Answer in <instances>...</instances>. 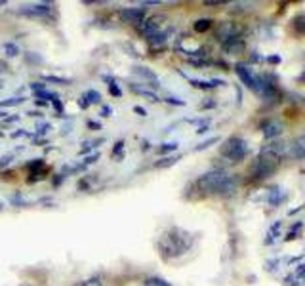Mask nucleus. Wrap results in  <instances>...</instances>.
<instances>
[{
	"label": "nucleus",
	"instance_id": "24",
	"mask_svg": "<svg viewBox=\"0 0 305 286\" xmlns=\"http://www.w3.org/2000/svg\"><path fill=\"white\" fill-rule=\"evenodd\" d=\"M280 199H282V191L280 189H273L269 193V202H271V204H278Z\"/></svg>",
	"mask_w": 305,
	"mask_h": 286
},
{
	"label": "nucleus",
	"instance_id": "14",
	"mask_svg": "<svg viewBox=\"0 0 305 286\" xmlns=\"http://www.w3.org/2000/svg\"><path fill=\"white\" fill-rule=\"evenodd\" d=\"M166 38H168V35H166V33H162V31H159V33H155V35H151V37H147V42H149L151 46L159 48L166 42Z\"/></svg>",
	"mask_w": 305,
	"mask_h": 286
},
{
	"label": "nucleus",
	"instance_id": "25",
	"mask_svg": "<svg viewBox=\"0 0 305 286\" xmlns=\"http://www.w3.org/2000/svg\"><path fill=\"white\" fill-rule=\"evenodd\" d=\"M178 161H180V157H168V159H164L162 162H157V168H168V166L176 164Z\"/></svg>",
	"mask_w": 305,
	"mask_h": 286
},
{
	"label": "nucleus",
	"instance_id": "32",
	"mask_svg": "<svg viewBox=\"0 0 305 286\" xmlns=\"http://www.w3.org/2000/svg\"><path fill=\"white\" fill-rule=\"evenodd\" d=\"M78 105H80V109H88V107H90V103H88V99H86L84 95L78 99Z\"/></svg>",
	"mask_w": 305,
	"mask_h": 286
},
{
	"label": "nucleus",
	"instance_id": "16",
	"mask_svg": "<svg viewBox=\"0 0 305 286\" xmlns=\"http://www.w3.org/2000/svg\"><path fill=\"white\" fill-rule=\"evenodd\" d=\"M42 78H44L46 82H52V84H59V86L71 84V78H61V76H54V75H44Z\"/></svg>",
	"mask_w": 305,
	"mask_h": 286
},
{
	"label": "nucleus",
	"instance_id": "12",
	"mask_svg": "<svg viewBox=\"0 0 305 286\" xmlns=\"http://www.w3.org/2000/svg\"><path fill=\"white\" fill-rule=\"evenodd\" d=\"M191 84L195 86V88L210 90V88H218V86L225 84V82H221V80H193V78H191Z\"/></svg>",
	"mask_w": 305,
	"mask_h": 286
},
{
	"label": "nucleus",
	"instance_id": "26",
	"mask_svg": "<svg viewBox=\"0 0 305 286\" xmlns=\"http://www.w3.org/2000/svg\"><path fill=\"white\" fill-rule=\"evenodd\" d=\"M178 149V143L172 141V143H164V145H161L159 147V153H170V151H176Z\"/></svg>",
	"mask_w": 305,
	"mask_h": 286
},
{
	"label": "nucleus",
	"instance_id": "2",
	"mask_svg": "<svg viewBox=\"0 0 305 286\" xmlns=\"http://www.w3.org/2000/svg\"><path fill=\"white\" fill-rule=\"evenodd\" d=\"M238 180L225 174L223 170H212L202 174L197 180V187L206 195H221V197H231L237 191Z\"/></svg>",
	"mask_w": 305,
	"mask_h": 286
},
{
	"label": "nucleus",
	"instance_id": "10",
	"mask_svg": "<svg viewBox=\"0 0 305 286\" xmlns=\"http://www.w3.org/2000/svg\"><path fill=\"white\" fill-rule=\"evenodd\" d=\"M261 130H263V135H265L267 139H273V137L282 133L284 126H282V122H278V120H269V122H265L261 126Z\"/></svg>",
	"mask_w": 305,
	"mask_h": 286
},
{
	"label": "nucleus",
	"instance_id": "28",
	"mask_svg": "<svg viewBox=\"0 0 305 286\" xmlns=\"http://www.w3.org/2000/svg\"><path fill=\"white\" fill-rule=\"evenodd\" d=\"M216 141H219L218 137H212V139H208V141L200 143V145H199V147H197V149H195V151H202V149H206V147H210L212 143H216Z\"/></svg>",
	"mask_w": 305,
	"mask_h": 286
},
{
	"label": "nucleus",
	"instance_id": "38",
	"mask_svg": "<svg viewBox=\"0 0 305 286\" xmlns=\"http://www.w3.org/2000/svg\"><path fill=\"white\" fill-rule=\"evenodd\" d=\"M52 103H54V107H56L57 113H61V101H59V97H57V99H54Z\"/></svg>",
	"mask_w": 305,
	"mask_h": 286
},
{
	"label": "nucleus",
	"instance_id": "35",
	"mask_svg": "<svg viewBox=\"0 0 305 286\" xmlns=\"http://www.w3.org/2000/svg\"><path fill=\"white\" fill-rule=\"evenodd\" d=\"M101 114H103V116H111V114H113V109H111V107H103V109H101Z\"/></svg>",
	"mask_w": 305,
	"mask_h": 286
},
{
	"label": "nucleus",
	"instance_id": "31",
	"mask_svg": "<svg viewBox=\"0 0 305 286\" xmlns=\"http://www.w3.org/2000/svg\"><path fill=\"white\" fill-rule=\"evenodd\" d=\"M164 101H168V103L172 105H185V101H183V99H178V97H166Z\"/></svg>",
	"mask_w": 305,
	"mask_h": 286
},
{
	"label": "nucleus",
	"instance_id": "36",
	"mask_svg": "<svg viewBox=\"0 0 305 286\" xmlns=\"http://www.w3.org/2000/svg\"><path fill=\"white\" fill-rule=\"evenodd\" d=\"M48 130H52V126H50V124H42V126L38 128V133H44L48 132Z\"/></svg>",
	"mask_w": 305,
	"mask_h": 286
},
{
	"label": "nucleus",
	"instance_id": "21",
	"mask_svg": "<svg viewBox=\"0 0 305 286\" xmlns=\"http://www.w3.org/2000/svg\"><path fill=\"white\" fill-rule=\"evenodd\" d=\"M4 54L8 57H16L19 54V48L16 46L14 42H6V44H4Z\"/></svg>",
	"mask_w": 305,
	"mask_h": 286
},
{
	"label": "nucleus",
	"instance_id": "3",
	"mask_svg": "<svg viewBox=\"0 0 305 286\" xmlns=\"http://www.w3.org/2000/svg\"><path fill=\"white\" fill-rule=\"evenodd\" d=\"M278 145L280 143H273L259 153L257 161L252 164V178L254 180H263L278 168L280 159H282V149Z\"/></svg>",
	"mask_w": 305,
	"mask_h": 286
},
{
	"label": "nucleus",
	"instance_id": "22",
	"mask_svg": "<svg viewBox=\"0 0 305 286\" xmlns=\"http://www.w3.org/2000/svg\"><path fill=\"white\" fill-rule=\"evenodd\" d=\"M105 80L109 82V92H111V94H113L114 97H120V95H122V92H120V88H118V86L114 84V80H113V78H107V76H105Z\"/></svg>",
	"mask_w": 305,
	"mask_h": 286
},
{
	"label": "nucleus",
	"instance_id": "39",
	"mask_svg": "<svg viewBox=\"0 0 305 286\" xmlns=\"http://www.w3.org/2000/svg\"><path fill=\"white\" fill-rule=\"evenodd\" d=\"M19 135H27V132L25 130H18V132L12 133V137H19Z\"/></svg>",
	"mask_w": 305,
	"mask_h": 286
},
{
	"label": "nucleus",
	"instance_id": "44",
	"mask_svg": "<svg viewBox=\"0 0 305 286\" xmlns=\"http://www.w3.org/2000/svg\"><path fill=\"white\" fill-rule=\"evenodd\" d=\"M2 208H4V204H2V202H0V210H2Z\"/></svg>",
	"mask_w": 305,
	"mask_h": 286
},
{
	"label": "nucleus",
	"instance_id": "5",
	"mask_svg": "<svg viewBox=\"0 0 305 286\" xmlns=\"http://www.w3.org/2000/svg\"><path fill=\"white\" fill-rule=\"evenodd\" d=\"M240 27L238 23H233V21H225V23H219L218 29H216V38L221 40L223 44L229 42V40H235V38H240Z\"/></svg>",
	"mask_w": 305,
	"mask_h": 286
},
{
	"label": "nucleus",
	"instance_id": "9",
	"mask_svg": "<svg viewBox=\"0 0 305 286\" xmlns=\"http://www.w3.org/2000/svg\"><path fill=\"white\" fill-rule=\"evenodd\" d=\"M133 75H137L139 78H143V80L151 82L149 86H152V88H159V86H161L159 76L155 75L151 69H147V67H133Z\"/></svg>",
	"mask_w": 305,
	"mask_h": 286
},
{
	"label": "nucleus",
	"instance_id": "13",
	"mask_svg": "<svg viewBox=\"0 0 305 286\" xmlns=\"http://www.w3.org/2000/svg\"><path fill=\"white\" fill-rule=\"evenodd\" d=\"M130 90H132V92H135L137 95L147 97L149 101H161V99H159V95L152 94V92H149V90H145V88H139V86H135V84H130Z\"/></svg>",
	"mask_w": 305,
	"mask_h": 286
},
{
	"label": "nucleus",
	"instance_id": "23",
	"mask_svg": "<svg viewBox=\"0 0 305 286\" xmlns=\"http://www.w3.org/2000/svg\"><path fill=\"white\" fill-rule=\"evenodd\" d=\"M25 61H27V63H37V65H40L44 59H42V56H38V54L27 52V54H25Z\"/></svg>",
	"mask_w": 305,
	"mask_h": 286
},
{
	"label": "nucleus",
	"instance_id": "11",
	"mask_svg": "<svg viewBox=\"0 0 305 286\" xmlns=\"http://www.w3.org/2000/svg\"><path fill=\"white\" fill-rule=\"evenodd\" d=\"M223 48H225V52H227V54H238V52H242V50H244V42H242V38H235V40L225 42Z\"/></svg>",
	"mask_w": 305,
	"mask_h": 286
},
{
	"label": "nucleus",
	"instance_id": "29",
	"mask_svg": "<svg viewBox=\"0 0 305 286\" xmlns=\"http://www.w3.org/2000/svg\"><path fill=\"white\" fill-rule=\"evenodd\" d=\"M29 88H31L35 94H37V92H44V84H42V82H31Z\"/></svg>",
	"mask_w": 305,
	"mask_h": 286
},
{
	"label": "nucleus",
	"instance_id": "4",
	"mask_svg": "<svg viewBox=\"0 0 305 286\" xmlns=\"http://www.w3.org/2000/svg\"><path fill=\"white\" fill-rule=\"evenodd\" d=\"M219 155H221L223 159H227L229 162H238L248 155V145L242 137L231 135L229 139H225V141L221 143Z\"/></svg>",
	"mask_w": 305,
	"mask_h": 286
},
{
	"label": "nucleus",
	"instance_id": "8",
	"mask_svg": "<svg viewBox=\"0 0 305 286\" xmlns=\"http://www.w3.org/2000/svg\"><path fill=\"white\" fill-rule=\"evenodd\" d=\"M288 157L294 159V161H299V159H305V135H299L290 141L288 145Z\"/></svg>",
	"mask_w": 305,
	"mask_h": 286
},
{
	"label": "nucleus",
	"instance_id": "17",
	"mask_svg": "<svg viewBox=\"0 0 305 286\" xmlns=\"http://www.w3.org/2000/svg\"><path fill=\"white\" fill-rule=\"evenodd\" d=\"M210 27H212V19H199V21L193 25V29H195L197 33H206Z\"/></svg>",
	"mask_w": 305,
	"mask_h": 286
},
{
	"label": "nucleus",
	"instance_id": "27",
	"mask_svg": "<svg viewBox=\"0 0 305 286\" xmlns=\"http://www.w3.org/2000/svg\"><path fill=\"white\" fill-rule=\"evenodd\" d=\"M295 27L299 29V33H303L305 35V14L303 16H299V18H295Z\"/></svg>",
	"mask_w": 305,
	"mask_h": 286
},
{
	"label": "nucleus",
	"instance_id": "41",
	"mask_svg": "<svg viewBox=\"0 0 305 286\" xmlns=\"http://www.w3.org/2000/svg\"><path fill=\"white\" fill-rule=\"evenodd\" d=\"M88 126H90V128H95V130H99V124L97 122H88Z\"/></svg>",
	"mask_w": 305,
	"mask_h": 286
},
{
	"label": "nucleus",
	"instance_id": "6",
	"mask_svg": "<svg viewBox=\"0 0 305 286\" xmlns=\"http://www.w3.org/2000/svg\"><path fill=\"white\" fill-rule=\"evenodd\" d=\"M52 12V6L50 4H44V2H38V4H27V6H21L19 8V14L21 16H27V18H46Z\"/></svg>",
	"mask_w": 305,
	"mask_h": 286
},
{
	"label": "nucleus",
	"instance_id": "42",
	"mask_svg": "<svg viewBox=\"0 0 305 286\" xmlns=\"http://www.w3.org/2000/svg\"><path fill=\"white\" fill-rule=\"evenodd\" d=\"M6 71V63L4 61H0V73H4Z\"/></svg>",
	"mask_w": 305,
	"mask_h": 286
},
{
	"label": "nucleus",
	"instance_id": "30",
	"mask_svg": "<svg viewBox=\"0 0 305 286\" xmlns=\"http://www.w3.org/2000/svg\"><path fill=\"white\" fill-rule=\"evenodd\" d=\"M82 286H101V280L99 278H90V280L82 282Z\"/></svg>",
	"mask_w": 305,
	"mask_h": 286
},
{
	"label": "nucleus",
	"instance_id": "34",
	"mask_svg": "<svg viewBox=\"0 0 305 286\" xmlns=\"http://www.w3.org/2000/svg\"><path fill=\"white\" fill-rule=\"evenodd\" d=\"M295 276H305V263L295 269Z\"/></svg>",
	"mask_w": 305,
	"mask_h": 286
},
{
	"label": "nucleus",
	"instance_id": "18",
	"mask_svg": "<svg viewBox=\"0 0 305 286\" xmlns=\"http://www.w3.org/2000/svg\"><path fill=\"white\" fill-rule=\"evenodd\" d=\"M25 101V97H10V99H4V101H0V109H6V107H16V105H21Z\"/></svg>",
	"mask_w": 305,
	"mask_h": 286
},
{
	"label": "nucleus",
	"instance_id": "40",
	"mask_svg": "<svg viewBox=\"0 0 305 286\" xmlns=\"http://www.w3.org/2000/svg\"><path fill=\"white\" fill-rule=\"evenodd\" d=\"M0 166H6V164H10V161H12V159H10V157H6V159H0Z\"/></svg>",
	"mask_w": 305,
	"mask_h": 286
},
{
	"label": "nucleus",
	"instance_id": "43",
	"mask_svg": "<svg viewBox=\"0 0 305 286\" xmlns=\"http://www.w3.org/2000/svg\"><path fill=\"white\" fill-rule=\"evenodd\" d=\"M0 118H8V113H6V111H0Z\"/></svg>",
	"mask_w": 305,
	"mask_h": 286
},
{
	"label": "nucleus",
	"instance_id": "7",
	"mask_svg": "<svg viewBox=\"0 0 305 286\" xmlns=\"http://www.w3.org/2000/svg\"><path fill=\"white\" fill-rule=\"evenodd\" d=\"M120 19L124 23H132V25H141L145 21V12L141 8H124L120 10Z\"/></svg>",
	"mask_w": 305,
	"mask_h": 286
},
{
	"label": "nucleus",
	"instance_id": "33",
	"mask_svg": "<svg viewBox=\"0 0 305 286\" xmlns=\"http://www.w3.org/2000/svg\"><path fill=\"white\" fill-rule=\"evenodd\" d=\"M133 111H135L137 114H141V116H147V111H145L143 107H139V105H135V107H133Z\"/></svg>",
	"mask_w": 305,
	"mask_h": 286
},
{
	"label": "nucleus",
	"instance_id": "37",
	"mask_svg": "<svg viewBox=\"0 0 305 286\" xmlns=\"http://www.w3.org/2000/svg\"><path fill=\"white\" fill-rule=\"evenodd\" d=\"M122 145H124V141H118V143H116V145H114V149H113V155H116V153L122 151Z\"/></svg>",
	"mask_w": 305,
	"mask_h": 286
},
{
	"label": "nucleus",
	"instance_id": "15",
	"mask_svg": "<svg viewBox=\"0 0 305 286\" xmlns=\"http://www.w3.org/2000/svg\"><path fill=\"white\" fill-rule=\"evenodd\" d=\"M280 221H276V223H273V227L267 231V238H265V244H273L275 242V238L278 237V233H280Z\"/></svg>",
	"mask_w": 305,
	"mask_h": 286
},
{
	"label": "nucleus",
	"instance_id": "20",
	"mask_svg": "<svg viewBox=\"0 0 305 286\" xmlns=\"http://www.w3.org/2000/svg\"><path fill=\"white\" fill-rule=\"evenodd\" d=\"M84 97L88 99V103H101V94L95 92V90H88L84 94Z\"/></svg>",
	"mask_w": 305,
	"mask_h": 286
},
{
	"label": "nucleus",
	"instance_id": "19",
	"mask_svg": "<svg viewBox=\"0 0 305 286\" xmlns=\"http://www.w3.org/2000/svg\"><path fill=\"white\" fill-rule=\"evenodd\" d=\"M145 286H172V284L166 282L161 276H149V278H145Z\"/></svg>",
	"mask_w": 305,
	"mask_h": 286
},
{
	"label": "nucleus",
	"instance_id": "1",
	"mask_svg": "<svg viewBox=\"0 0 305 286\" xmlns=\"http://www.w3.org/2000/svg\"><path fill=\"white\" fill-rule=\"evenodd\" d=\"M157 246L164 259H174L189 252L193 246V235L181 227H170L161 235Z\"/></svg>",
	"mask_w": 305,
	"mask_h": 286
}]
</instances>
